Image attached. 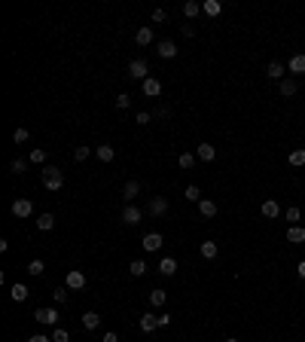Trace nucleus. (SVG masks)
<instances>
[{
	"instance_id": "c9c22d12",
	"label": "nucleus",
	"mask_w": 305,
	"mask_h": 342,
	"mask_svg": "<svg viewBox=\"0 0 305 342\" xmlns=\"http://www.w3.org/2000/svg\"><path fill=\"white\" fill-rule=\"evenodd\" d=\"M290 165H296V168H299V165H305V150H302V147L290 153Z\"/></svg>"
},
{
	"instance_id": "79ce46f5",
	"label": "nucleus",
	"mask_w": 305,
	"mask_h": 342,
	"mask_svg": "<svg viewBox=\"0 0 305 342\" xmlns=\"http://www.w3.org/2000/svg\"><path fill=\"white\" fill-rule=\"evenodd\" d=\"M302 217V211L299 208H287V223H293V226H296V220Z\"/></svg>"
},
{
	"instance_id": "de8ad7c7",
	"label": "nucleus",
	"mask_w": 305,
	"mask_h": 342,
	"mask_svg": "<svg viewBox=\"0 0 305 342\" xmlns=\"http://www.w3.org/2000/svg\"><path fill=\"white\" fill-rule=\"evenodd\" d=\"M101 342H119V336L116 333H104V339H101Z\"/></svg>"
},
{
	"instance_id": "412c9836",
	"label": "nucleus",
	"mask_w": 305,
	"mask_h": 342,
	"mask_svg": "<svg viewBox=\"0 0 305 342\" xmlns=\"http://www.w3.org/2000/svg\"><path fill=\"white\" fill-rule=\"evenodd\" d=\"M9 296H13L16 303H25L28 296H31V290L25 287V284H13V290H9Z\"/></svg>"
},
{
	"instance_id": "aec40b11",
	"label": "nucleus",
	"mask_w": 305,
	"mask_h": 342,
	"mask_svg": "<svg viewBox=\"0 0 305 342\" xmlns=\"http://www.w3.org/2000/svg\"><path fill=\"white\" fill-rule=\"evenodd\" d=\"M138 192H141V184H138V180H128V184L122 187V199H126V202H131L134 196H138Z\"/></svg>"
},
{
	"instance_id": "7c9ffc66",
	"label": "nucleus",
	"mask_w": 305,
	"mask_h": 342,
	"mask_svg": "<svg viewBox=\"0 0 305 342\" xmlns=\"http://www.w3.org/2000/svg\"><path fill=\"white\" fill-rule=\"evenodd\" d=\"M201 13V3H193V0H189V3H183V16L186 19H196Z\"/></svg>"
},
{
	"instance_id": "4c0bfd02",
	"label": "nucleus",
	"mask_w": 305,
	"mask_h": 342,
	"mask_svg": "<svg viewBox=\"0 0 305 342\" xmlns=\"http://www.w3.org/2000/svg\"><path fill=\"white\" fill-rule=\"evenodd\" d=\"M52 342H71V336H67L64 327H55V330H52Z\"/></svg>"
},
{
	"instance_id": "5701e85b",
	"label": "nucleus",
	"mask_w": 305,
	"mask_h": 342,
	"mask_svg": "<svg viewBox=\"0 0 305 342\" xmlns=\"http://www.w3.org/2000/svg\"><path fill=\"white\" fill-rule=\"evenodd\" d=\"M287 242L302 245L305 242V229H302V226H290V229H287Z\"/></svg>"
},
{
	"instance_id": "20e7f679",
	"label": "nucleus",
	"mask_w": 305,
	"mask_h": 342,
	"mask_svg": "<svg viewBox=\"0 0 305 342\" xmlns=\"http://www.w3.org/2000/svg\"><path fill=\"white\" fill-rule=\"evenodd\" d=\"M141 245H144V250H150V254H156V250H159V247L165 245V238H162L159 232H146Z\"/></svg>"
},
{
	"instance_id": "6ab92c4d",
	"label": "nucleus",
	"mask_w": 305,
	"mask_h": 342,
	"mask_svg": "<svg viewBox=\"0 0 305 342\" xmlns=\"http://www.w3.org/2000/svg\"><path fill=\"white\" fill-rule=\"evenodd\" d=\"M83 327H86V330H98V327H101V315H98V312H86V315H83Z\"/></svg>"
},
{
	"instance_id": "423d86ee",
	"label": "nucleus",
	"mask_w": 305,
	"mask_h": 342,
	"mask_svg": "<svg viewBox=\"0 0 305 342\" xmlns=\"http://www.w3.org/2000/svg\"><path fill=\"white\" fill-rule=\"evenodd\" d=\"M146 211H150L153 217H162V214L168 211V199H165V196H153L150 205H146Z\"/></svg>"
},
{
	"instance_id": "dca6fc26",
	"label": "nucleus",
	"mask_w": 305,
	"mask_h": 342,
	"mask_svg": "<svg viewBox=\"0 0 305 342\" xmlns=\"http://www.w3.org/2000/svg\"><path fill=\"white\" fill-rule=\"evenodd\" d=\"M196 156L201 159V162H214V156H217V150H214V144H198Z\"/></svg>"
},
{
	"instance_id": "f3484780",
	"label": "nucleus",
	"mask_w": 305,
	"mask_h": 342,
	"mask_svg": "<svg viewBox=\"0 0 305 342\" xmlns=\"http://www.w3.org/2000/svg\"><path fill=\"white\" fill-rule=\"evenodd\" d=\"M198 214H201V217H214V214H217V202H214V199H201L198 202Z\"/></svg>"
},
{
	"instance_id": "ea45409f",
	"label": "nucleus",
	"mask_w": 305,
	"mask_h": 342,
	"mask_svg": "<svg viewBox=\"0 0 305 342\" xmlns=\"http://www.w3.org/2000/svg\"><path fill=\"white\" fill-rule=\"evenodd\" d=\"M89 153H92L89 147H76V150H73V159H76V162H86V159H89Z\"/></svg>"
},
{
	"instance_id": "e433bc0d",
	"label": "nucleus",
	"mask_w": 305,
	"mask_h": 342,
	"mask_svg": "<svg viewBox=\"0 0 305 342\" xmlns=\"http://www.w3.org/2000/svg\"><path fill=\"white\" fill-rule=\"evenodd\" d=\"M196 159H198V156H193V153H180L177 162H180V168H193V165H196Z\"/></svg>"
},
{
	"instance_id": "09e8293b",
	"label": "nucleus",
	"mask_w": 305,
	"mask_h": 342,
	"mask_svg": "<svg viewBox=\"0 0 305 342\" xmlns=\"http://www.w3.org/2000/svg\"><path fill=\"white\" fill-rule=\"evenodd\" d=\"M296 275H299V278H305V260H302V263L296 266Z\"/></svg>"
},
{
	"instance_id": "f8f14e48",
	"label": "nucleus",
	"mask_w": 305,
	"mask_h": 342,
	"mask_svg": "<svg viewBox=\"0 0 305 342\" xmlns=\"http://www.w3.org/2000/svg\"><path fill=\"white\" fill-rule=\"evenodd\" d=\"M201 13L211 16V19H217L223 13V3H220V0H205V3H201Z\"/></svg>"
},
{
	"instance_id": "9b49d317",
	"label": "nucleus",
	"mask_w": 305,
	"mask_h": 342,
	"mask_svg": "<svg viewBox=\"0 0 305 342\" xmlns=\"http://www.w3.org/2000/svg\"><path fill=\"white\" fill-rule=\"evenodd\" d=\"M159 272H162L165 278H171L174 272H177V260H174V257H162V260H159Z\"/></svg>"
},
{
	"instance_id": "c756f323",
	"label": "nucleus",
	"mask_w": 305,
	"mask_h": 342,
	"mask_svg": "<svg viewBox=\"0 0 305 342\" xmlns=\"http://www.w3.org/2000/svg\"><path fill=\"white\" fill-rule=\"evenodd\" d=\"M43 272H46V263H43V260H31L28 263V275H43Z\"/></svg>"
},
{
	"instance_id": "49530a36",
	"label": "nucleus",
	"mask_w": 305,
	"mask_h": 342,
	"mask_svg": "<svg viewBox=\"0 0 305 342\" xmlns=\"http://www.w3.org/2000/svg\"><path fill=\"white\" fill-rule=\"evenodd\" d=\"M28 342H52V336H43V333H37V336H28Z\"/></svg>"
},
{
	"instance_id": "c03bdc74",
	"label": "nucleus",
	"mask_w": 305,
	"mask_h": 342,
	"mask_svg": "<svg viewBox=\"0 0 305 342\" xmlns=\"http://www.w3.org/2000/svg\"><path fill=\"white\" fill-rule=\"evenodd\" d=\"M156 324H159V327H168V324H171V315H156Z\"/></svg>"
},
{
	"instance_id": "a878e982",
	"label": "nucleus",
	"mask_w": 305,
	"mask_h": 342,
	"mask_svg": "<svg viewBox=\"0 0 305 342\" xmlns=\"http://www.w3.org/2000/svg\"><path fill=\"white\" fill-rule=\"evenodd\" d=\"M52 226H55V217H52V214H40V217H37V229H40V232H49Z\"/></svg>"
},
{
	"instance_id": "39448f33",
	"label": "nucleus",
	"mask_w": 305,
	"mask_h": 342,
	"mask_svg": "<svg viewBox=\"0 0 305 342\" xmlns=\"http://www.w3.org/2000/svg\"><path fill=\"white\" fill-rule=\"evenodd\" d=\"M141 92H144L146 98H159V92H162V83H159V79H153V76H146L144 83H141Z\"/></svg>"
},
{
	"instance_id": "c85d7f7f",
	"label": "nucleus",
	"mask_w": 305,
	"mask_h": 342,
	"mask_svg": "<svg viewBox=\"0 0 305 342\" xmlns=\"http://www.w3.org/2000/svg\"><path fill=\"white\" fill-rule=\"evenodd\" d=\"M128 272H131V275H134V278H144V275H146V263H144V260H131V266H128Z\"/></svg>"
},
{
	"instance_id": "a211bd4d",
	"label": "nucleus",
	"mask_w": 305,
	"mask_h": 342,
	"mask_svg": "<svg viewBox=\"0 0 305 342\" xmlns=\"http://www.w3.org/2000/svg\"><path fill=\"white\" fill-rule=\"evenodd\" d=\"M134 43H138V46H150V43H153V31H150V28H138V34H134Z\"/></svg>"
},
{
	"instance_id": "a18cd8bd",
	"label": "nucleus",
	"mask_w": 305,
	"mask_h": 342,
	"mask_svg": "<svg viewBox=\"0 0 305 342\" xmlns=\"http://www.w3.org/2000/svg\"><path fill=\"white\" fill-rule=\"evenodd\" d=\"M165 19H168L165 9H153V21H165Z\"/></svg>"
},
{
	"instance_id": "6e6552de",
	"label": "nucleus",
	"mask_w": 305,
	"mask_h": 342,
	"mask_svg": "<svg viewBox=\"0 0 305 342\" xmlns=\"http://www.w3.org/2000/svg\"><path fill=\"white\" fill-rule=\"evenodd\" d=\"M13 214H16V217H31V214H34L31 199H16L13 202Z\"/></svg>"
},
{
	"instance_id": "4be33fe9",
	"label": "nucleus",
	"mask_w": 305,
	"mask_h": 342,
	"mask_svg": "<svg viewBox=\"0 0 305 342\" xmlns=\"http://www.w3.org/2000/svg\"><path fill=\"white\" fill-rule=\"evenodd\" d=\"M198 250H201V257H205V260H214V257H217V254H220V247H217V245H214V242H211V238H208V242H201V247H198Z\"/></svg>"
},
{
	"instance_id": "58836bf2",
	"label": "nucleus",
	"mask_w": 305,
	"mask_h": 342,
	"mask_svg": "<svg viewBox=\"0 0 305 342\" xmlns=\"http://www.w3.org/2000/svg\"><path fill=\"white\" fill-rule=\"evenodd\" d=\"M52 300L58 303V305H61V303H67V287H55V290H52Z\"/></svg>"
},
{
	"instance_id": "473e14b6",
	"label": "nucleus",
	"mask_w": 305,
	"mask_h": 342,
	"mask_svg": "<svg viewBox=\"0 0 305 342\" xmlns=\"http://www.w3.org/2000/svg\"><path fill=\"white\" fill-rule=\"evenodd\" d=\"M28 159H31L34 165H43V162H46V150H43V147H37V150H31Z\"/></svg>"
},
{
	"instance_id": "1a4fd4ad",
	"label": "nucleus",
	"mask_w": 305,
	"mask_h": 342,
	"mask_svg": "<svg viewBox=\"0 0 305 342\" xmlns=\"http://www.w3.org/2000/svg\"><path fill=\"white\" fill-rule=\"evenodd\" d=\"M67 287H71V290H83V287H86V275H83L80 269H71V272H67Z\"/></svg>"
},
{
	"instance_id": "393cba45",
	"label": "nucleus",
	"mask_w": 305,
	"mask_h": 342,
	"mask_svg": "<svg viewBox=\"0 0 305 342\" xmlns=\"http://www.w3.org/2000/svg\"><path fill=\"white\" fill-rule=\"evenodd\" d=\"M156 327H159L156 324V315H141V333H153Z\"/></svg>"
},
{
	"instance_id": "7ed1b4c3",
	"label": "nucleus",
	"mask_w": 305,
	"mask_h": 342,
	"mask_svg": "<svg viewBox=\"0 0 305 342\" xmlns=\"http://www.w3.org/2000/svg\"><path fill=\"white\" fill-rule=\"evenodd\" d=\"M146 74H150V64H146L144 58H134V61L128 64V76H131V79H141V83H144Z\"/></svg>"
},
{
	"instance_id": "37998d69",
	"label": "nucleus",
	"mask_w": 305,
	"mask_h": 342,
	"mask_svg": "<svg viewBox=\"0 0 305 342\" xmlns=\"http://www.w3.org/2000/svg\"><path fill=\"white\" fill-rule=\"evenodd\" d=\"M150 119H153V113H146V110H144V113H138V119H134V122H138V125H146Z\"/></svg>"
},
{
	"instance_id": "2eb2a0df",
	"label": "nucleus",
	"mask_w": 305,
	"mask_h": 342,
	"mask_svg": "<svg viewBox=\"0 0 305 342\" xmlns=\"http://www.w3.org/2000/svg\"><path fill=\"white\" fill-rule=\"evenodd\" d=\"M278 214H281V205H278L275 199H266V202H263V217H269V220H275V217H278Z\"/></svg>"
},
{
	"instance_id": "0eeeda50",
	"label": "nucleus",
	"mask_w": 305,
	"mask_h": 342,
	"mask_svg": "<svg viewBox=\"0 0 305 342\" xmlns=\"http://www.w3.org/2000/svg\"><path fill=\"white\" fill-rule=\"evenodd\" d=\"M122 223H126V226H138L141 223V208L126 205V208H122Z\"/></svg>"
},
{
	"instance_id": "f257e3e1",
	"label": "nucleus",
	"mask_w": 305,
	"mask_h": 342,
	"mask_svg": "<svg viewBox=\"0 0 305 342\" xmlns=\"http://www.w3.org/2000/svg\"><path fill=\"white\" fill-rule=\"evenodd\" d=\"M43 187L52 190V192H58L64 187V174H61V168H55V165H43Z\"/></svg>"
},
{
	"instance_id": "8fccbe9b",
	"label": "nucleus",
	"mask_w": 305,
	"mask_h": 342,
	"mask_svg": "<svg viewBox=\"0 0 305 342\" xmlns=\"http://www.w3.org/2000/svg\"><path fill=\"white\" fill-rule=\"evenodd\" d=\"M226 342H238V339H232V336H229V339H226Z\"/></svg>"
},
{
	"instance_id": "b1692460",
	"label": "nucleus",
	"mask_w": 305,
	"mask_h": 342,
	"mask_svg": "<svg viewBox=\"0 0 305 342\" xmlns=\"http://www.w3.org/2000/svg\"><path fill=\"white\" fill-rule=\"evenodd\" d=\"M290 74H305V55L302 52H296L290 58Z\"/></svg>"
},
{
	"instance_id": "72a5a7b5",
	"label": "nucleus",
	"mask_w": 305,
	"mask_h": 342,
	"mask_svg": "<svg viewBox=\"0 0 305 342\" xmlns=\"http://www.w3.org/2000/svg\"><path fill=\"white\" fill-rule=\"evenodd\" d=\"M28 162L31 159H13V162H9V171H13V174H21V171L28 168Z\"/></svg>"
},
{
	"instance_id": "4468645a",
	"label": "nucleus",
	"mask_w": 305,
	"mask_h": 342,
	"mask_svg": "<svg viewBox=\"0 0 305 342\" xmlns=\"http://www.w3.org/2000/svg\"><path fill=\"white\" fill-rule=\"evenodd\" d=\"M98 159L101 162H113V159H116V150H113V144H98Z\"/></svg>"
},
{
	"instance_id": "a19ab883",
	"label": "nucleus",
	"mask_w": 305,
	"mask_h": 342,
	"mask_svg": "<svg viewBox=\"0 0 305 342\" xmlns=\"http://www.w3.org/2000/svg\"><path fill=\"white\" fill-rule=\"evenodd\" d=\"M116 107H119V110L131 107V95H126V92H122V95H116Z\"/></svg>"
},
{
	"instance_id": "ddd939ff",
	"label": "nucleus",
	"mask_w": 305,
	"mask_h": 342,
	"mask_svg": "<svg viewBox=\"0 0 305 342\" xmlns=\"http://www.w3.org/2000/svg\"><path fill=\"white\" fill-rule=\"evenodd\" d=\"M156 52H159V58H174V55H177V46H174L171 40H162L159 46H156Z\"/></svg>"
},
{
	"instance_id": "f03ea898",
	"label": "nucleus",
	"mask_w": 305,
	"mask_h": 342,
	"mask_svg": "<svg viewBox=\"0 0 305 342\" xmlns=\"http://www.w3.org/2000/svg\"><path fill=\"white\" fill-rule=\"evenodd\" d=\"M34 321L46 324V327H55V324H58V309H37V312H34Z\"/></svg>"
},
{
	"instance_id": "f704fd0d",
	"label": "nucleus",
	"mask_w": 305,
	"mask_h": 342,
	"mask_svg": "<svg viewBox=\"0 0 305 342\" xmlns=\"http://www.w3.org/2000/svg\"><path fill=\"white\" fill-rule=\"evenodd\" d=\"M28 138H31V132H28V129H25V125H18V129H16V132H13V141H16V144H25V141H28Z\"/></svg>"
},
{
	"instance_id": "cd10ccee",
	"label": "nucleus",
	"mask_w": 305,
	"mask_h": 342,
	"mask_svg": "<svg viewBox=\"0 0 305 342\" xmlns=\"http://www.w3.org/2000/svg\"><path fill=\"white\" fill-rule=\"evenodd\" d=\"M278 89H281V95H284V98H290V95H296V89H299V86H296V79H281V86H278Z\"/></svg>"
},
{
	"instance_id": "9d476101",
	"label": "nucleus",
	"mask_w": 305,
	"mask_h": 342,
	"mask_svg": "<svg viewBox=\"0 0 305 342\" xmlns=\"http://www.w3.org/2000/svg\"><path fill=\"white\" fill-rule=\"evenodd\" d=\"M284 74H287V67L281 64V61H272V64L266 67V76H269V79H278V83L284 79Z\"/></svg>"
},
{
	"instance_id": "2f4dec72",
	"label": "nucleus",
	"mask_w": 305,
	"mask_h": 342,
	"mask_svg": "<svg viewBox=\"0 0 305 342\" xmlns=\"http://www.w3.org/2000/svg\"><path fill=\"white\" fill-rule=\"evenodd\" d=\"M183 196H186V202H201V190H198L196 184H189V187H186V192H183Z\"/></svg>"
},
{
	"instance_id": "bb28decb",
	"label": "nucleus",
	"mask_w": 305,
	"mask_h": 342,
	"mask_svg": "<svg viewBox=\"0 0 305 342\" xmlns=\"http://www.w3.org/2000/svg\"><path fill=\"white\" fill-rule=\"evenodd\" d=\"M165 300H168V293H165V290H159V287H156V290H150V305L162 309V305H165Z\"/></svg>"
}]
</instances>
